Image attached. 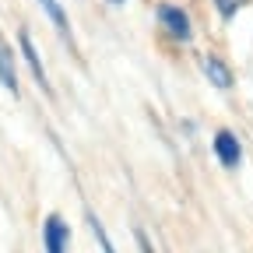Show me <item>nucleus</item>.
Masks as SVG:
<instances>
[{
  "mask_svg": "<svg viewBox=\"0 0 253 253\" xmlns=\"http://www.w3.org/2000/svg\"><path fill=\"white\" fill-rule=\"evenodd\" d=\"M158 21L176 42H190L194 39V25H190V14L176 4H158Z\"/></svg>",
  "mask_w": 253,
  "mask_h": 253,
  "instance_id": "f257e3e1",
  "label": "nucleus"
},
{
  "mask_svg": "<svg viewBox=\"0 0 253 253\" xmlns=\"http://www.w3.org/2000/svg\"><path fill=\"white\" fill-rule=\"evenodd\" d=\"M18 49H21L25 63H28L32 78H36V84L42 88V95H53V84H49V78H46V67H42V56L36 53V42H32L28 28H18Z\"/></svg>",
  "mask_w": 253,
  "mask_h": 253,
  "instance_id": "f03ea898",
  "label": "nucleus"
},
{
  "mask_svg": "<svg viewBox=\"0 0 253 253\" xmlns=\"http://www.w3.org/2000/svg\"><path fill=\"white\" fill-rule=\"evenodd\" d=\"M39 7L46 11V18H49V25L60 32V39L67 42V49L78 56V39H74V28H71V18H67V11L60 7V0H39Z\"/></svg>",
  "mask_w": 253,
  "mask_h": 253,
  "instance_id": "7ed1b4c3",
  "label": "nucleus"
},
{
  "mask_svg": "<svg viewBox=\"0 0 253 253\" xmlns=\"http://www.w3.org/2000/svg\"><path fill=\"white\" fill-rule=\"evenodd\" d=\"M67 243H71L67 221H63L60 214H49L42 221V246H46V253H67Z\"/></svg>",
  "mask_w": 253,
  "mask_h": 253,
  "instance_id": "20e7f679",
  "label": "nucleus"
},
{
  "mask_svg": "<svg viewBox=\"0 0 253 253\" xmlns=\"http://www.w3.org/2000/svg\"><path fill=\"white\" fill-rule=\"evenodd\" d=\"M201 71H204V78H208L214 88H221V91H229V88L236 84L232 67H229L221 56H214V53H204V56H201Z\"/></svg>",
  "mask_w": 253,
  "mask_h": 253,
  "instance_id": "39448f33",
  "label": "nucleus"
},
{
  "mask_svg": "<svg viewBox=\"0 0 253 253\" xmlns=\"http://www.w3.org/2000/svg\"><path fill=\"white\" fill-rule=\"evenodd\" d=\"M214 158L225 169H236L239 166V158H243V144L236 141V134L232 130H218L214 134Z\"/></svg>",
  "mask_w": 253,
  "mask_h": 253,
  "instance_id": "423d86ee",
  "label": "nucleus"
},
{
  "mask_svg": "<svg viewBox=\"0 0 253 253\" xmlns=\"http://www.w3.org/2000/svg\"><path fill=\"white\" fill-rule=\"evenodd\" d=\"M0 84H4L14 99H18V63H14V49H11V42H7V36L0 32Z\"/></svg>",
  "mask_w": 253,
  "mask_h": 253,
  "instance_id": "0eeeda50",
  "label": "nucleus"
},
{
  "mask_svg": "<svg viewBox=\"0 0 253 253\" xmlns=\"http://www.w3.org/2000/svg\"><path fill=\"white\" fill-rule=\"evenodd\" d=\"M84 221H88V229H91V236H95V243L102 246V253H116V246H113V239H109V232H106V225H102V218L95 214L91 208L84 211Z\"/></svg>",
  "mask_w": 253,
  "mask_h": 253,
  "instance_id": "6e6552de",
  "label": "nucleus"
},
{
  "mask_svg": "<svg viewBox=\"0 0 253 253\" xmlns=\"http://www.w3.org/2000/svg\"><path fill=\"white\" fill-rule=\"evenodd\" d=\"M243 4H246V0H214V7H218L221 18H236L243 11Z\"/></svg>",
  "mask_w": 253,
  "mask_h": 253,
  "instance_id": "1a4fd4ad",
  "label": "nucleus"
},
{
  "mask_svg": "<svg viewBox=\"0 0 253 253\" xmlns=\"http://www.w3.org/2000/svg\"><path fill=\"white\" fill-rule=\"evenodd\" d=\"M134 239H137V250H141V253H155V246H151V239H148V232H144V229H137V232H134Z\"/></svg>",
  "mask_w": 253,
  "mask_h": 253,
  "instance_id": "9d476101",
  "label": "nucleus"
},
{
  "mask_svg": "<svg viewBox=\"0 0 253 253\" xmlns=\"http://www.w3.org/2000/svg\"><path fill=\"white\" fill-rule=\"evenodd\" d=\"M109 4H113V7H116V4H123V0H109Z\"/></svg>",
  "mask_w": 253,
  "mask_h": 253,
  "instance_id": "9b49d317",
  "label": "nucleus"
}]
</instances>
